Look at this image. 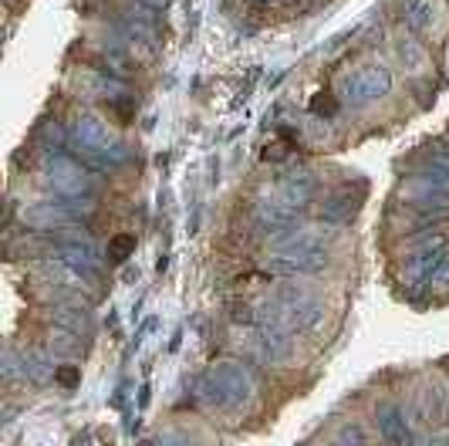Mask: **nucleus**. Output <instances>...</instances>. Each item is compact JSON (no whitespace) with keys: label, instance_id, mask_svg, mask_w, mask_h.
Returning a JSON list of instances; mask_svg holds the SVG:
<instances>
[{"label":"nucleus","instance_id":"obj_1","mask_svg":"<svg viewBox=\"0 0 449 446\" xmlns=\"http://www.w3.org/2000/svg\"><path fill=\"white\" fill-rule=\"evenodd\" d=\"M112 247H115V257H125V253H129V247H132V237H118Z\"/></svg>","mask_w":449,"mask_h":446},{"label":"nucleus","instance_id":"obj_2","mask_svg":"<svg viewBox=\"0 0 449 446\" xmlns=\"http://www.w3.org/2000/svg\"><path fill=\"white\" fill-rule=\"evenodd\" d=\"M57 382H64V386H75V382H78V372H75V369H57Z\"/></svg>","mask_w":449,"mask_h":446},{"label":"nucleus","instance_id":"obj_3","mask_svg":"<svg viewBox=\"0 0 449 446\" xmlns=\"http://www.w3.org/2000/svg\"><path fill=\"white\" fill-rule=\"evenodd\" d=\"M324 108L331 112V108H335V101H331V98H314V112H324Z\"/></svg>","mask_w":449,"mask_h":446}]
</instances>
